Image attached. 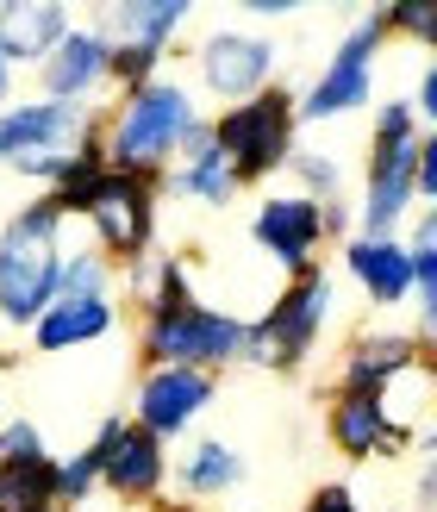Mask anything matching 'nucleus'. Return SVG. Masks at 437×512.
<instances>
[{"instance_id":"19","label":"nucleus","mask_w":437,"mask_h":512,"mask_svg":"<svg viewBox=\"0 0 437 512\" xmlns=\"http://www.w3.org/2000/svg\"><path fill=\"white\" fill-rule=\"evenodd\" d=\"M113 325H119V300L113 294H100V300H50L44 319L32 325V350L38 356H63V350L113 338Z\"/></svg>"},{"instance_id":"26","label":"nucleus","mask_w":437,"mask_h":512,"mask_svg":"<svg viewBox=\"0 0 437 512\" xmlns=\"http://www.w3.org/2000/svg\"><path fill=\"white\" fill-rule=\"evenodd\" d=\"M100 294H113V263L100 250H63L57 300H100Z\"/></svg>"},{"instance_id":"8","label":"nucleus","mask_w":437,"mask_h":512,"mask_svg":"<svg viewBox=\"0 0 437 512\" xmlns=\"http://www.w3.org/2000/svg\"><path fill=\"white\" fill-rule=\"evenodd\" d=\"M381 38H388V25H381V7H369V13L338 38L331 63L313 75V88L294 100V119H300V125H331V119H344V113H363L369 100H375V57H381Z\"/></svg>"},{"instance_id":"28","label":"nucleus","mask_w":437,"mask_h":512,"mask_svg":"<svg viewBox=\"0 0 437 512\" xmlns=\"http://www.w3.org/2000/svg\"><path fill=\"white\" fill-rule=\"evenodd\" d=\"M381 25H388V38H413V44H431L437 57V0H394V7H381Z\"/></svg>"},{"instance_id":"15","label":"nucleus","mask_w":437,"mask_h":512,"mask_svg":"<svg viewBox=\"0 0 437 512\" xmlns=\"http://www.w3.org/2000/svg\"><path fill=\"white\" fill-rule=\"evenodd\" d=\"M325 431H331V444H338L350 463L400 456L406 444H413V431L388 413V400H381V394H356V388H338V400H331V413H325Z\"/></svg>"},{"instance_id":"31","label":"nucleus","mask_w":437,"mask_h":512,"mask_svg":"<svg viewBox=\"0 0 437 512\" xmlns=\"http://www.w3.org/2000/svg\"><path fill=\"white\" fill-rule=\"evenodd\" d=\"M413 113H419V132H437V57L419 69V88H413Z\"/></svg>"},{"instance_id":"30","label":"nucleus","mask_w":437,"mask_h":512,"mask_svg":"<svg viewBox=\"0 0 437 512\" xmlns=\"http://www.w3.org/2000/svg\"><path fill=\"white\" fill-rule=\"evenodd\" d=\"M413 450H419V475H413V494L425 512H437V425L413 431Z\"/></svg>"},{"instance_id":"23","label":"nucleus","mask_w":437,"mask_h":512,"mask_svg":"<svg viewBox=\"0 0 437 512\" xmlns=\"http://www.w3.org/2000/svg\"><path fill=\"white\" fill-rule=\"evenodd\" d=\"M119 413H107L100 419V431H94V444H82L75 456H63L57 463V506H88L94 494H100V463H107V444L119 438Z\"/></svg>"},{"instance_id":"14","label":"nucleus","mask_w":437,"mask_h":512,"mask_svg":"<svg viewBox=\"0 0 437 512\" xmlns=\"http://www.w3.org/2000/svg\"><path fill=\"white\" fill-rule=\"evenodd\" d=\"M113 88V44L100 25H75V32L38 63V100H69V107H94Z\"/></svg>"},{"instance_id":"16","label":"nucleus","mask_w":437,"mask_h":512,"mask_svg":"<svg viewBox=\"0 0 437 512\" xmlns=\"http://www.w3.org/2000/svg\"><path fill=\"white\" fill-rule=\"evenodd\" d=\"M100 488H107L119 506L163 500V488H169V450H163V438H150V431H138L132 419H125L119 438L107 444V463H100Z\"/></svg>"},{"instance_id":"18","label":"nucleus","mask_w":437,"mask_h":512,"mask_svg":"<svg viewBox=\"0 0 437 512\" xmlns=\"http://www.w3.org/2000/svg\"><path fill=\"white\" fill-rule=\"evenodd\" d=\"M419 356H425L419 331H363V338L350 344V356H344V388L388 394L400 375L419 369Z\"/></svg>"},{"instance_id":"21","label":"nucleus","mask_w":437,"mask_h":512,"mask_svg":"<svg viewBox=\"0 0 437 512\" xmlns=\"http://www.w3.org/2000/svg\"><path fill=\"white\" fill-rule=\"evenodd\" d=\"M163 188L182 194V200H200V207H231L238 182H231V163L219 157V144H213V125H200V132L182 144V157L163 169Z\"/></svg>"},{"instance_id":"29","label":"nucleus","mask_w":437,"mask_h":512,"mask_svg":"<svg viewBox=\"0 0 437 512\" xmlns=\"http://www.w3.org/2000/svg\"><path fill=\"white\" fill-rule=\"evenodd\" d=\"M44 450V431L32 419H0V463H38Z\"/></svg>"},{"instance_id":"11","label":"nucleus","mask_w":437,"mask_h":512,"mask_svg":"<svg viewBox=\"0 0 437 512\" xmlns=\"http://www.w3.org/2000/svg\"><path fill=\"white\" fill-rule=\"evenodd\" d=\"M275 69H281V50L263 32H244V25H219V32H207L200 50H194L200 88H207L213 100H225V107L269 94L275 88Z\"/></svg>"},{"instance_id":"12","label":"nucleus","mask_w":437,"mask_h":512,"mask_svg":"<svg viewBox=\"0 0 437 512\" xmlns=\"http://www.w3.org/2000/svg\"><path fill=\"white\" fill-rule=\"evenodd\" d=\"M250 244L263 250L288 281L313 275V256L325 244V207H313L306 194H269L263 207H256V219H250Z\"/></svg>"},{"instance_id":"1","label":"nucleus","mask_w":437,"mask_h":512,"mask_svg":"<svg viewBox=\"0 0 437 512\" xmlns=\"http://www.w3.org/2000/svg\"><path fill=\"white\" fill-rule=\"evenodd\" d=\"M200 100L188 82H169V75H157V82H144L132 94H119L113 113H100V157H107V169L119 175H157L182 157V144L200 132Z\"/></svg>"},{"instance_id":"27","label":"nucleus","mask_w":437,"mask_h":512,"mask_svg":"<svg viewBox=\"0 0 437 512\" xmlns=\"http://www.w3.org/2000/svg\"><path fill=\"white\" fill-rule=\"evenodd\" d=\"M294 182L300 194L313 200V207H338V194H344V163L338 157H325V150H294Z\"/></svg>"},{"instance_id":"34","label":"nucleus","mask_w":437,"mask_h":512,"mask_svg":"<svg viewBox=\"0 0 437 512\" xmlns=\"http://www.w3.org/2000/svg\"><path fill=\"white\" fill-rule=\"evenodd\" d=\"M250 13H263V19H288V13H294V0H250Z\"/></svg>"},{"instance_id":"22","label":"nucleus","mask_w":437,"mask_h":512,"mask_svg":"<svg viewBox=\"0 0 437 512\" xmlns=\"http://www.w3.org/2000/svg\"><path fill=\"white\" fill-rule=\"evenodd\" d=\"M169 481L188 500H213V494H231L244 481V456L231 444H219V438H194L188 456H182V469H169Z\"/></svg>"},{"instance_id":"32","label":"nucleus","mask_w":437,"mask_h":512,"mask_svg":"<svg viewBox=\"0 0 437 512\" xmlns=\"http://www.w3.org/2000/svg\"><path fill=\"white\" fill-rule=\"evenodd\" d=\"M306 512H363V506H356V494H350V488H338V481H325V488H313Z\"/></svg>"},{"instance_id":"37","label":"nucleus","mask_w":437,"mask_h":512,"mask_svg":"<svg viewBox=\"0 0 437 512\" xmlns=\"http://www.w3.org/2000/svg\"><path fill=\"white\" fill-rule=\"evenodd\" d=\"M431 356H437V344H431Z\"/></svg>"},{"instance_id":"36","label":"nucleus","mask_w":437,"mask_h":512,"mask_svg":"<svg viewBox=\"0 0 437 512\" xmlns=\"http://www.w3.org/2000/svg\"><path fill=\"white\" fill-rule=\"evenodd\" d=\"M69 512H119V506H94V500H88V506H69Z\"/></svg>"},{"instance_id":"13","label":"nucleus","mask_w":437,"mask_h":512,"mask_svg":"<svg viewBox=\"0 0 437 512\" xmlns=\"http://www.w3.org/2000/svg\"><path fill=\"white\" fill-rule=\"evenodd\" d=\"M213 394H219V375L207 369H144L138 394H132V425L169 444L207 413Z\"/></svg>"},{"instance_id":"24","label":"nucleus","mask_w":437,"mask_h":512,"mask_svg":"<svg viewBox=\"0 0 437 512\" xmlns=\"http://www.w3.org/2000/svg\"><path fill=\"white\" fill-rule=\"evenodd\" d=\"M406 256H413L419 344H437V207H431L425 219H413V238H406Z\"/></svg>"},{"instance_id":"33","label":"nucleus","mask_w":437,"mask_h":512,"mask_svg":"<svg viewBox=\"0 0 437 512\" xmlns=\"http://www.w3.org/2000/svg\"><path fill=\"white\" fill-rule=\"evenodd\" d=\"M419 194L437 207V132H425V138H419Z\"/></svg>"},{"instance_id":"4","label":"nucleus","mask_w":437,"mask_h":512,"mask_svg":"<svg viewBox=\"0 0 437 512\" xmlns=\"http://www.w3.org/2000/svg\"><path fill=\"white\" fill-rule=\"evenodd\" d=\"M244 313H225V306L207 300H163V306H144V325H138V350L150 369H225L244 356Z\"/></svg>"},{"instance_id":"35","label":"nucleus","mask_w":437,"mask_h":512,"mask_svg":"<svg viewBox=\"0 0 437 512\" xmlns=\"http://www.w3.org/2000/svg\"><path fill=\"white\" fill-rule=\"evenodd\" d=\"M7 94H13V63L0 57V113H7Z\"/></svg>"},{"instance_id":"10","label":"nucleus","mask_w":437,"mask_h":512,"mask_svg":"<svg viewBox=\"0 0 437 512\" xmlns=\"http://www.w3.org/2000/svg\"><path fill=\"white\" fill-rule=\"evenodd\" d=\"M107 25V44H113V88H144V82H157V63H163V50L182 38V25L194 19L188 0H119V7L100 13Z\"/></svg>"},{"instance_id":"20","label":"nucleus","mask_w":437,"mask_h":512,"mask_svg":"<svg viewBox=\"0 0 437 512\" xmlns=\"http://www.w3.org/2000/svg\"><path fill=\"white\" fill-rule=\"evenodd\" d=\"M344 269L375 306H406L413 300V256L400 238H350L344 244Z\"/></svg>"},{"instance_id":"6","label":"nucleus","mask_w":437,"mask_h":512,"mask_svg":"<svg viewBox=\"0 0 437 512\" xmlns=\"http://www.w3.org/2000/svg\"><path fill=\"white\" fill-rule=\"evenodd\" d=\"M213 125V144H219V157L231 163V182H269L275 169H288L294 163V132H300V119H294V94L288 88H269V94H256V100H238V107H225Z\"/></svg>"},{"instance_id":"25","label":"nucleus","mask_w":437,"mask_h":512,"mask_svg":"<svg viewBox=\"0 0 437 512\" xmlns=\"http://www.w3.org/2000/svg\"><path fill=\"white\" fill-rule=\"evenodd\" d=\"M0 512H57V463H0Z\"/></svg>"},{"instance_id":"9","label":"nucleus","mask_w":437,"mask_h":512,"mask_svg":"<svg viewBox=\"0 0 437 512\" xmlns=\"http://www.w3.org/2000/svg\"><path fill=\"white\" fill-rule=\"evenodd\" d=\"M82 219L94 232V250L107 263H138L157 244V175H119L107 169L82 200Z\"/></svg>"},{"instance_id":"2","label":"nucleus","mask_w":437,"mask_h":512,"mask_svg":"<svg viewBox=\"0 0 437 512\" xmlns=\"http://www.w3.org/2000/svg\"><path fill=\"white\" fill-rule=\"evenodd\" d=\"M63 225L69 213L50 194L0 219V325L32 331L44 306L57 300V263H63Z\"/></svg>"},{"instance_id":"7","label":"nucleus","mask_w":437,"mask_h":512,"mask_svg":"<svg viewBox=\"0 0 437 512\" xmlns=\"http://www.w3.org/2000/svg\"><path fill=\"white\" fill-rule=\"evenodd\" d=\"M331 319H338V288H331L325 269H313V275L288 281V288L269 300L263 319H250L238 363H250V369H294L300 356L325 338Z\"/></svg>"},{"instance_id":"3","label":"nucleus","mask_w":437,"mask_h":512,"mask_svg":"<svg viewBox=\"0 0 437 512\" xmlns=\"http://www.w3.org/2000/svg\"><path fill=\"white\" fill-rule=\"evenodd\" d=\"M419 113L413 100H381L375 113V138H369V169H363V200H356V219L363 232L356 238H394L406 225V207L419 200Z\"/></svg>"},{"instance_id":"5","label":"nucleus","mask_w":437,"mask_h":512,"mask_svg":"<svg viewBox=\"0 0 437 512\" xmlns=\"http://www.w3.org/2000/svg\"><path fill=\"white\" fill-rule=\"evenodd\" d=\"M100 138V113L94 107H69V100H13L0 113V169L25 175V182H57L69 157Z\"/></svg>"},{"instance_id":"17","label":"nucleus","mask_w":437,"mask_h":512,"mask_svg":"<svg viewBox=\"0 0 437 512\" xmlns=\"http://www.w3.org/2000/svg\"><path fill=\"white\" fill-rule=\"evenodd\" d=\"M69 32H75V13L63 7V0H7V7H0V57H7L13 69L19 63L38 69Z\"/></svg>"}]
</instances>
